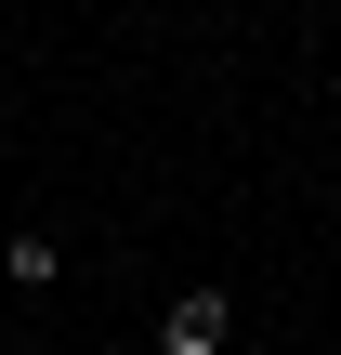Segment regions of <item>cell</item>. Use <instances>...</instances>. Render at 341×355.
<instances>
[{
  "label": "cell",
  "mask_w": 341,
  "mask_h": 355,
  "mask_svg": "<svg viewBox=\"0 0 341 355\" xmlns=\"http://www.w3.org/2000/svg\"><path fill=\"white\" fill-rule=\"evenodd\" d=\"M223 343H237V303H223V290H184V303L158 316V355H223Z\"/></svg>",
  "instance_id": "cell-1"
},
{
  "label": "cell",
  "mask_w": 341,
  "mask_h": 355,
  "mask_svg": "<svg viewBox=\"0 0 341 355\" xmlns=\"http://www.w3.org/2000/svg\"><path fill=\"white\" fill-rule=\"evenodd\" d=\"M0 277H13V290H66V237L13 224V237H0Z\"/></svg>",
  "instance_id": "cell-2"
},
{
  "label": "cell",
  "mask_w": 341,
  "mask_h": 355,
  "mask_svg": "<svg viewBox=\"0 0 341 355\" xmlns=\"http://www.w3.org/2000/svg\"><path fill=\"white\" fill-rule=\"evenodd\" d=\"M79 355H131V343H79Z\"/></svg>",
  "instance_id": "cell-3"
},
{
  "label": "cell",
  "mask_w": 341,
  "mask_h": 355,
  "mask_svg": "<svg viewBox=\"0 0 341 355\" xmlns=\"http://www.w3.org/2000/svg\"><path fill=\"white\" fill-rule=\"evenodd\" d=\"M0 237H13V198H0Z\"/></svg>",
  "instance_id": "cell-4"
}]
</instances>
